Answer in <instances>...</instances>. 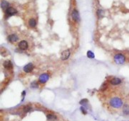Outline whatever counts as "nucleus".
Masks as SVG:
<instances>
[{
  "mask_svg": "<svg viewBox=\"0 0 129 121\" xmlns=\"http://www.w3.org/2000/svg\"><path fill=\"white\" fill-rule=\"evenodd\" d=\"M31 110V106H25V107L24 108V113H27V112L30 111Z\"/></svg>",
  "mask_w": 129,
  "mask_h": 121,
  "instance_id": "aec40b11",
  "label": "nucleus"
},
{
  "mask_svg": "<svg viewBox=\"0 0 129 121\" xmlns=\"http://www.w3.org/2000/svg\"><path fill=\"white\" fill-rule=\"evenodd\" d=\"M46 118H47L48 121H56V120L57 119V117H56L55 115H53V114H48V115H46Z\"/></svg>",
  "mask_w": 129,
  "mask_h": 121,
  "instance_id": "4468645a",
  "label": "nucleus"
},
{
  "mask_svg": "<svg viewBox=\"0 0 129 121\" xmlns=\"http://www.w3.org/2000/svg\"><path fill=\"white\" fill-rule=\"evenodd\" d=\"M123 113L124 115H129V105L125 104L123 106Z\"/></svg>",
  "mask_w": 129,
  "mask_h": 121,
  "instance_id": "ddd939ff",
  "label": "nucleus"
},
{
  "mask_svg": "<svg viewBox=\"0 0 129 121\" xmlns=\"http://www.w3.org/2000/svg\"><path fill=\"white\" fill-rule=\"evenodd\" d=\"M81 110L82 111V113H83V114H86V113H87L86 110H85V108H84L83 107H81Z\"/></svg>",
  "mask_w": 129,
  "mask_h": 121,
  "instance_id": "4be33fe9",
  "label": "nucleus"
},
{
  "mask_svg": "<svg viewBox=\"0 0 129 121\" xmlns=\"http://www.w3.org/2000/svg\"><path fill=\"white\" fill-rule=\"evenodd\" d=\"M49 79V75L47 74H42L39 78V81L40 83L41 84H44L45 82H46Z\"/></svg>",
  "mask_w": 129,
  "mask_h": 121,
  "instance_id": "20e7f679",
  "label": "nucleus"
},
{
  "mask_svg": "<svg viewBox=\"0 0 129 121\" xmlns=\"http://www.w3.org/2000/svg\"><path fill=\"white\" fill-rule=\"evenodd\" d=\"M29 25H30V27L31 28H34L37 25V22L35 21V19H31L29 21Z\"/></svg>",
  "mask_w": 129,
  "mask_h": 121,
  "instance_id": "2eb2a0df",
  "label": "nucleus"
},
{
  "mask_svg": "<svg viewBox=\"0 0 129 121\" xmlns=\"http://www.w3.org/2000/svg\"><path fill=\"white\" fill-rule=\"evenodd\" d=\"M31 88H33V89H37V88L39 87L37 82V81L33 82L31 83Z\"/></svg>",
  "mask_w": 129,
  "mask_h": 121,
  "instance_id": "f3484780",
  "label": "nucleus"
},
{
  "mask_svg": "<svg viewBox=\"0 0 129 121\" xmlns=\"http://www.w3.org/2000/svg\"><path fill=\"white\" fill-rule=\"evenodd\" d=\"M110 83L112 85H118L121 83V79L119 78H117V77H114L111 79Z\"/></svg>",
  "mask_w": 129,
  "mask_h": 121,
  "instance_id": "1a4fd4ad",
  "label": "nucleus"
},
{
  "mask_svg": "<svg viewBox=\"0 0 129 121\" xmlns=\"http://www.w3.org/2000/svg\"><path fill=\"white\" fill-rule=\"evenodd\" d=\"M5 13H6V14L7 15H8V16H12V15H14L15 13H17V11L13 8V7H9L6 11H5Z\"/></svg>",
  "mask_w": 129,
  "mask_h": 121,
  "instance_id": "6e6552de",
  "label": "nucleus"
},
{
  "mask_svg": "<svg viewBox=\"0 0 129 121\" xmlns=\"http://www.w3.org/2000/svg\"><path fill=\"white\" fill-rule=\"evenodd\" d=\"M34 69V64L32 63H29L24 67V71L26 73L31 72Z\"/></svg>",
  "mask_w": 129,
  "mask_h": 121,
  "instance_id": "423d86ee",
  "label": "nucleus"
},
{
  "mask_svg": "<svg viewBox=\"0 0 129 121\" xmlns=\"http://www.w3.org/2000/svg\"><path fill=\"white\" fill-rule=\"evenodd\" d=\"M87 57L89 58H91V59L94 58V54H93V52L92 51H91V50H89L87 52Z\"/></svg>",
  "mask_w": 129,
  "mask_h": 121,
  "instance_id": "dca6fc26",
  "label": "nucleus"
},
{
  "mask_svg": "<svg viewBox=\"0 0 129 121\" xmlns=\"http://www.w3.org/2000/svg\"><path fill=\"white\" fill-rule=\"evenodd\" d=\"M18 39H19V38H18V36L16 34H12V35H10V36H8V40L11 43H14V42L17 41Z\"/></svg>",
  "mask_w": 129,
  "mask_h": 121,
  "instance_id": "9d476101",
  "label": "nucleus"
},
{
  "mask_svg": "<svg viewBox=\"0 0 129 121\" xmlns=\"http://www.w3.org/2000/svg\"><path fill=\"white\" fill-rule=\"evenodd\" d=\"M107 88V83H103L102 86L100 87V91H105Z\"/></svg>",
  "mask_w": 129,
  "mask_h": 121,
  "instance_id": "6ab92c4d",
  "label": "nucleus"
},
{
  "mask_svg": "<svg viewBox=\"0 0 129 121\" xmlns=\"http://www.w3.org/2000/svg\"><path fill=\"white\" fill-rule=\"evenodd\" d=\"M25 94H26V92H25V91H23V93H22V95H23V96H24V95H25Z\"/></svg>",
  "mask_w": 129,
  "mask_h": 121,
  "instance_id": "5701e85b",
  "label": "nucleus"
},
{
  "mask_svg": "<svg viewBox=\"0 0 129 121\" xmlns=\"http://www.w3.org/2000/svg\"><path fill=\"white\" fill-rule=\"evenodd\" d=\"M126 60V57L125 56L121 54V53H118V54H116V55L114 56V61L116 64H122L125 62Z\"/></svg>",
  "mask_w": 129,
  "mask_h": 121,
  "instance_id": "f03ea898",
  "label": "nucleus"
},
{
  "mask_svg": "<svg viewBox=\"0 0 129 121\" xmlns=\"http://www.w3.org/2000/svg\"><path fill=\"white\" fill-rule=\"evenodd\" d=\"M71 55V52H70V50H66L62 52L61 55V59L62 60H66L67 59H68L69 56Z\"/></svg>",
  "mask_w": 129,
  "mask_h": 121,
  "instance_id": "7ed1b4c3",
  "label": "nucleus"
},
{
  "mask_svg": "<svg viewBox=\"0 0 129 121\" xmlns=\"http://www.w3.org/2000/svg\"><path fill=\"white\" fill-rule=\"evenodd\" d=\"M4 67L6 69L9 70V69H12V68L13 65H12V63L11 61L7 60L4 62Z\"/></svg>",
  "mask_w": 129,
  "mask_h": 121,
  "instance_id": "f8f14e48",
  "label": "nucleus"
},
{
  "mask_svg": "<svg viewBox=\"0 0 129 121\" xmlns=\"http://www.w3.org/2000/svg\"><path fill=\"white\" fill-rule=\"evenodd\" d=\"M19 48L22 50H26L28 48V43L26 40H22L19 43Z\"/></svg>",
  "mask_w": 129,
  "mask_h": 121,
  "instance_id": "0eeeda50",
  "label": "nucleus"
},
{
  "mask_svg": "<svg viewBox=\"0 0 129 121\" xmlns=\"http://www.w3.org/2000/svg\"><path fill=\"white\" fill-rule=\"evenodd\" d=\"M87 102H88V100L85 98V99H83V100H81V101H80V104H83V103L84 104V103H87Z\"/></svg>",
  "mask_w": 129,
  "mask_h": 121,
  "instance_id": "412c9836",
  "label": "nucleus"
},
{
  "mask_svg": "<svg viewBox=\"0 0 129 121\" xmlns=\"http://www.w3.org/2000/svg\"><path fill=\"white\" fill-rule=\"evenodd\" d=\"M71 16H72V19H74V21L78 22L80 21V16H79V13L78 12L77 10L74 9L73 10L72 13H71Z\"/></svg>",
  "mask_w": 129,
  "mask_h": 121,
  "instance_id": "39448f33",
  "label": "nucleus"
},
{
  "mask_svg": "<svg viewBox=\"0 0 129 121\" xmlns=\"http://www.w3.org/2000/svg\"><path fill=\"white\" fill-rule=\"evenodd\" d=\"M1 9L4 11H6L9 7V4L7 1H1Z\"/></svg>",
  "mask_w": 129,
  "mask_h": 121,
  "instance_id": "9b49d317",
  "label": "nucleus"
},
{
  "mask_svg": "<svg viewBox=\"0 0 129 121\" xmlns=\"http://www.w3.org/2000/svg\"><path fill=\"white\" fill-rule=\"evenodd\" d=\"M97 15H98V16H99V18H101V17H103V12L102 11V10H101V9L98 10V11H97Z\"/></svg>",
  "mask_w": 129,
  "mask_h": 121,
  "instance_id": "a211bd4d",
  "label": "nucleus"
},
{
  "mask_svg": "<svg viewBox=\"0 0 129 121\" xmlns=\"http://www.w3.org/2000/svg\"><path fill=\"white\" fill-rule=\"evenodd\" d=\"M110 106L114 108H120L122 107L123 102V100L119 97H114L109 101Z\"/></svg>",
  "mask_w": 129,
  "mask_h": 121,
  "instance_id": "f257e3e1",
  "label": "nucleus"
}]
</instances>
